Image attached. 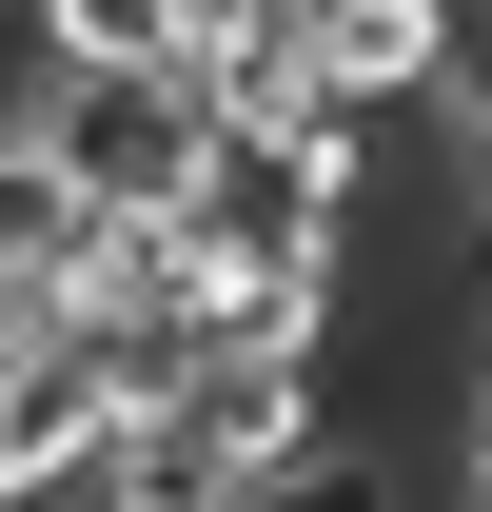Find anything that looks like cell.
<instances>
[{
  "label": "cell",
  "instance_id": "cell-1",
  "mask_svg": "<svg viewBox=\"0 0 492 512\" xmlns=\"http://www.w3.org/2000/svg\"><path fill=\"white\" fill-rule=\"evenodd\" d=\"M20 138L79 178V217H178L197 158H217V99H197L178 60H158V79H40V99H20Z\"/></svg>",
  "mask_w": 492,
  "mask_h": 512
},
{
  "label": "cell",
  "instance_id": "cell-2",
  "mask_svg": "<svg viewBox=\"0 0 492 512\" xmlns=\"http://www.w3.org/2000/svg\"><path fill=\"white\" fill-rule=\"evenodd\" d=\"M296 60H315V99H355V119H433L453 0H296Z\"/></svg>",
  "mask_w": 492,
  "mask_h": 512
},
{
  "label": "cell",
  "instance_id": "cell-3",
  "mask_svg": "<svg viewBox=\"0 0 492 512\" xmlns=\"http://www.w3.org/2000/svg\"><path fill=\"white\" fill-rule=\"evenodd\" d=\"M79 512H256V493H237L197 434H178V414H138V434L99 453V493H79Z\"/></svg>",
  "mask_w": 492,
  "mask_h": 512
},
{
  "label": "cell",
  "instance_id": "cell-4",
  "mask_svg": "<svg viewBox=\"0 0 492 512\" xmlns=\"http://www.w3.org/2000/svg\"><path fill=\"white\" fill-rule=\"evenodd\" d=\"M60 237H79V178L0 119V296H40V276H60Z\"/></svg>",
  "mask_w": 492,
  "mask_h": 512
},
{
  "label": "cell",
  "instance_id": "cell-5",
  "mask_svg": "<svg viewBox=\"0 0 492 512\" xmlns=\"http://www.w3.org/2000/svg\"><path fill=\"white\" fill-rule=\"evenodd\" d=\"M256 512H394V453H374L355 414H335L315 453H276V473H256Z\"/></svg>",
  "mask_w": 492,
  "mask_h": 512
},
{
  "label": "cell",
  "instance_id": "cell-6",
  "mask_svg": "<svg viewBox=\"0 0 492 512\" xmlns=\"http://www.w3.org/2000/svg\"><path fill=\"white\" fill-rule=\"evenodd\" d=\"M473 512H492V355H473Z\"/></svg>",
  "mask_w": 492,
  "mask_h": 512
}]
</instances>
